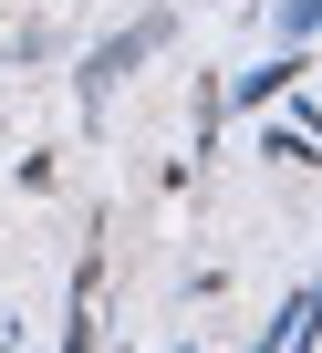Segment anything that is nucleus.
<instances>
[{"label": "nucleus", "instance_id": "1", "mask_svg": "<svg viewBox=\"0 0 322 353\" xmlns=\"http://www.w3.org/2000/svg\"><path fill=\"white\" fill-rule=\"evenodd\" d=\"M167 32H177V11H145V21H125V32H104V42L83 52V73H73V94H83V114H104V94H114V83H125V73H135V63H145L156 42H167Z\"/></svg>", "mask_w": 322, "mask_h": 353}, {"label": "nucleus", "instance_id": "2", "mask_svg": "<svg viewBox=\"0 0 322 353\" xmlns=\"http://www.w3.org/2000/svg\"><path fill=\"white\" fill-rule=\"evenodd\" d=\"M301 73H312V42H281L270 63H250V73H239L229 94H219V114H260V104H281V94H291Z\"/></svg>", "mask_w": 322, "mask_h": 353}, {"label": "nucleus", "instance_id": "3", "mask_svg": "<svg viewBox=\"0 0 322 353\" xmlns=\"http://www.w3.org/2000/svg\"><path fill=\"white\" fill-rule=\"evenodd\" d=\"M63 353H104V260L83 250L73 270V312H63Z\"/></svg>", "mask_w": 322, "mask_h": 353}, {"label": "nucleus", "instance_id": "4", "mask_svg": "<svg viewBox=\"0 0 322 353\" xmlns=\"http://www.w3.org/2000/svg\"><path fill=\"white\" fill-rule=\"evenodd\" d=\"M270 32H281V42H322V0H281Z\"/></svg>", "mask_w": 322, "mask_h": 353}, {"label": "nucleus", "instance_id": "5", "mask_svg": "<svg viewBox=\"0 0 322 353\" xmlns=\"http://www.w3.org/2000/svg\"><path fill=\"white\" fill-rule=\"evenodd\" d=\"M0 353H21V332H0Z\"/></svg>", "mask_w": 322, "mask_h": 353}, {"label": "nucleus", "instance_id": "6", "mask_svg": "<svg viewBox=\"0 0 322 353\" xmlns=\"http://www.w3.org/2000/svg\"><path fill=\"white\" fill-rule=\"evenodd\" d=\"M114 353H135V343H114Z\"/></svg>", "mask_w": 322, "mask_h": 353}]
</instances>
